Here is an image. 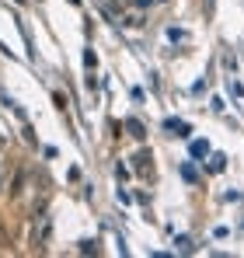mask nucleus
Instances as JSON below:
<instances>
[{"mask_svg": "<svg viewBox=\"0 0 244 258\" xmlns=\"http://www.w3.org/2000/svg\"><path fill=\"white\" fill-rule=\"evenodd\" d=\"M126 126H129V133H133V136H136V140H143V136H147V133H143V126H140V122H136V119H129V122H126Z\"/></svg>", "mask_w": 244, "mask_h": 258, "instance_id": "nucleus-1", "label": "nucleus"}]
</instances>
